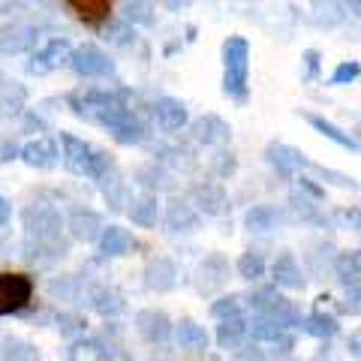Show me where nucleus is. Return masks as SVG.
<instances>
[{"label": "nucleus", "instance_id": "1", "mask_svg": "<svg viewBox=\"0 0 361 361\" xmlns=\"http://www.w3.org/2000/svg\"><path fill=\"white\" fill-rule=\"evenodd\" d=\"M33 298V277L25 271H4L0 274V316L18 313Z\"/></svg>", "mask_w": 361, "mask_h": 361}, {"label": "nucleus", "instance_id": "2", "mask_svg": "<svg viewBox=\"0 0 361 361\" xmlns=\"http://www.w3.org/2000/svg\"><path fill=\"white\" fill-rule=\"evenodd\" d=\"M247 45L241 39H232L226 45V63H229V75H226V90L244 94V82H247Z\"/></svg>", "mask_w": 361, "mask_h": 361}, {"label": "nucleus", "instance_id": "3", "mask_svg": "<svg viewBox=\"0 0 361 361\" xmlns=\"http://www.w3.org/2000/svg\"><path fill=\"white\" fill-rule=\"evenodd\" d=\"M66 6L75 13L78 21H85L87 27H99L103 21L111 18L115 13V4L111 0H66Z\"/></svg>", "mask_w": 361, "mask_h": 361}, {"label": "nucleus", "instance_id": "4", "mask_svg": "<svg viewBox=\"0 0 361 361\" xmlns=\"http://www.w3.org/2000/svg\"><path fill=\"white\" fill-rule=\"evenodd\" d=\"M307 121H310L313 127L319 130L322 135H329L331 142H337V145H341V148H358V142L353 139V135H349V133H343V130H337L331 121H325V118H319V115H310Z\"/></svg>", "mask_w": 361, "mask_h": 361}, {"label": "nucleus", "instance_id": "5", "mask_svg": "<svg viewBox=\"0 0 361 361\" xmlns=\"http://www.w3.org/2000/svg\"><path fill=\"white\" fill-rule=\"evenodd\" d=\"M337 268H341V274H343L346 283H349V280L358 283V280H361V253L358 250L355 253H346L341 262H337Z\"/></svg>", "mask_w": 361, "mask_h": 361}, {"label": "nucleus", "instance_id": "6", "mask_svg": "<svg viewBox=\"0 0 361 361\" xmlns=\"http://www.w3.org/2000/svg\"><path fill=\"white\" fill-rule=\"evenodd\" d=\"M358 75H361V63H358V61H346V63H341V66L334 70L331 82H334V85H346V82H355Z\"/></svg>", "mask_w": 361, "mask_h": 361}]
</instances>
